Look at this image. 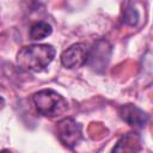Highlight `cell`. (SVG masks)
<instances>
[{
    "instance_id": "cell-5",
    "label": "cell",
    "mask_w": 153,
    "mask_h": 153,
    "mask_svg": "<svg viewBox=\"0 0 153 153\" xmlns=\"http://www.w3.org/2000/svg\"><path fill=\"white\" fill-rule=\"evenodd\" d=\"M88 48L85 43H75L63 50L61 54V63L66 68H79L86 65Z\"/></svg>"
},
{
    "instance_id": "cell-3",
    "label": "cell",
    "mask_w": 153,
    "mask_h": 153,
    "mask_svg": "<svg viewBox=\"0 0 153 153\" xmlns=\"http://www.w3.org/2000/svg\"><path fill=\"white\" fill-rule=\"evenodd\" d=\"M111 51H112L111 44L106 39H99L93 44L92 48L88 49L86 63L91 67L92 71L97 73H102L105 71V68L109 65Z\"/></svg>"
},
{
    "instance_id": "cell-4",
    "label": "cell",
    "mask_w": 153,
    "mask_h": 153,
    "mask_svg": "<svg viewBox=\"0 0 153 153\" xmlns=\"http://www.w3.org/2000/svg\"><path fill=\"white\" fill-rule=\"evenodd\" d=\"M81 124L71 117L61 120L56 124V135L61 143L68 148H73L82 137Z\"/></svg>"
},
{
    "instance_id": "cell-9",
    "label": "cell",
    "mask_w": 153,
    "mask_h": 153,
    "mask_svg": "<svg viewBox=\"0 0 153 153\" xmlns=\"http://www.w3.org/2000/svg\"><path fill=\"white\" fill-rule=\"evenodd\" d=\"M123 22L127 24V25H130V26H134L137 24L139 22V12L135 7H127L124 10V13H123Z\"/></svg>"
},
{
    "instance_id": "cell-10",
    "label": "cell",
    "mask_w": 153,
    "mask_h": 153,
    "mask_svg": "<svg viewBox=\"0 0 153 153\" xmlns=\"http://www.w3.org/2000/svg\"><path fill=\"white\" fill-rule=\"evenodd\" d=\"M4 104H5V100H4V98H1V97H0V109L4 106Z\"/></svg>"
},
{
    "instance_id": "cell-11",
    "label": "cell",
    "mask_w": 153,
    "mask_h": 153,
    "mask_svg": "<svg viewBox=\"0 0 153 153\" xmlns=\"http://www.w3.org/2000/svg\"><path fill=\"white\" fill-rule=\"evenodd\" d=\"M0 153H12L11 151H8V149H4V151H1Z\"/></svg>"
},
{
    "instance_id": "cell-7",
    "label": "cell",
    "mask_w": 153,
    "mask_h": 153,
    "mask_svg": "<svg viewBox=\"0 0 153 153\" xmlns=\"http://www.w3.org/2000/svg\"><path fill=\"white\" fill-rule=\"evenodd\" d=\"M141 149V136L130 131L120 137L111 153H137Z\"/></svg>"
},
{
    "instance_id": "cell-6",
    "label": "cell",
    "mask_w": 153,
    "mask_h": 153,
    "mask_svg": "<svg viewBox=\"0 0 153 153\" xmlns=\"http://www.w3.org/2000/svg\"><path fill=\"white\" fill-rule=\"evenodd\" d=\"M120 117L129 126L135 128H142L148 122V115L142 109L134 104H124L118 110Z\"/></svg>"
},
{
    "instance_id": "cell-8",
    "label": "cell",
    "mask_w": 153,
    "mask_h": 153,
    "mask_svg": "<svg viewBox=\"0 0 153 153\" xmlns=\"http://www.w3.org/2000/svg\"><path fill=\"white\" fill-rule=\"evenodd\" d=\"M53 29L50 26V24H48L47 22H37L35 24L31 25L30 27V38L33 39V41H39V39H43L45 38L47 36H49L51 33Z\"/></svg>"
},
{
    "instance_id": "cell-1",
    "label": "cell",
    "mask_w": 153,
    "mask_h": 153,
    "mask_svg": "<svg viewBox=\"0 0 153 153\" xmlns=\"http://www.w3.org/2000/svg\"><path fill=\"white\" fill-rule=\"evenodd\" d=\"M55 48L51 44H31L23 47L17 54V65L26 72H41L45 69L55 57Z\"/></svg>"
},
{
    "instance_id": "cell-2",
    "label": "cell",
    "mask_w": 153,
    "mask_h": 153,
    "mask_svg": "<svg viewBox=\"0 0 153 153\" xmlns=\"http://www.w3.org/2000/svg\"><path fill=\"white\" fill-rule=\"evenodd\" d=\"M37 111L45 117H57L68 110V102L56 91L44 88L32 96Z\"/></svg>"
}]
</instances>
